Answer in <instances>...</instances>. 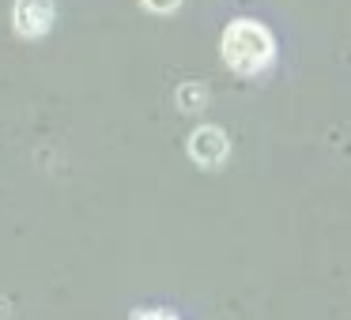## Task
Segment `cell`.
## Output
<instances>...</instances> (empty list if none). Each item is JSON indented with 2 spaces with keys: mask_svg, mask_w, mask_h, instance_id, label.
<instances>
[{
  "mask_svg": "<svg viewBox=\"0 0 351 320\" xmlns=\"http://www.w3.org/2000/svg\"><path fill=\"white\" fill-rule=\"evenodd\" d=\"M189 151L200 166H219L227 159V136L219 129H197L189 139Z\"/></svg>",
  "mask_w": 351,
  "mask_h": 320,
  "instance_id": "3957f363",
  "label": "cell"
},
{
  "mask_svg": "<svg viewBox=\"0 0 351 320\" xmlns=\"http://www.w3.org/2000/svg\"><path fill=\"white\" fill-rule=\"evenodd\" d=\"M223 57L234 72H261L272 61V34L261 23H230L223 34Z\"/></svg>",
  "mask_w": 351,
  "mask_h": 320,
  "instance_id": "6da1fadb",
  "label": "cell"
},
{
  "mask_svg": "<svg viewBox=\"0 0 351 320\" xmlns=\"http://www.w3.org/2000/svg\"><path fill=\"white\" fill-rule=\"evenodd\" d=\"M144 4H147L152 12H174L178 4H182V0H144Z\"/></svg>",
  "mask_w": 351,
  "mask_h": 320,
  "instance_id": "5b68a950",
  "label": "cell"
},
{
  "mask_svg": "<svg viewBox=\"0 0 351 320\" xmlns=\"http://www.w3.org/2000/svg\"><path fill=\"white\" fill-rule=\"evenodd\" d=\"M53 23V0H19L16 4V31L27 38H38Z\"/></svg>",
  "mask_w": 351,
  "mask_h": 320,
  "instance_id": "7a4b0ae2",
  "label": "cell"
},
{
  "mask_svg": "<svg viewBox=\"0 0 351 320\" xmlns=\"http://www.w3.org/2000/svg\"><path fill=\"white\" fill-rule=\"evenodd\" d=\"M178 102H182V109H200L204 106V87H182Z\"/></svg>",
  "mask_w": 351,
  "mask_h": 320,
  "instance_id": "277c9868",
  "label": "cell"
},
{
  "mask_svg": "<svg viewBox=\"0 0 351 320\" xmlns=\"http://www.w3.org/2000/svg\"><path fill=\"white\" fill-rule=\"evenodd\" d=\"M140 320H174V317H167V312H147V317H140Z\"/></svg>",
  "mask_w": 351,
  "mask_h": 320,
  "instance_id": "8992f818",
  "label": "cell"
}]
</instances>
